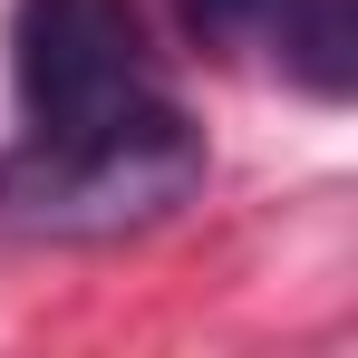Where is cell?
<instances>
[{
	"instance_id": "obj_1",
	"label": "cell",
	"mask_w": 358,
	"mask_h": 358,
	"mask_svg": "<svg viewBox=\"0 0 358 358\" xmlns=\"http://www.w3.org/2000/svg\"><path fill=\"white\" fill-rule=\"evenodd\" d=\"M213 175L203 126L165 97L155 117L97 126V136H20L0 155V233L20 242H126L184 213Z\"/></svg>"
},
{
	"instance_id": "obj_2",
	"label": "cell",
	"mask_w": 358,
	"mask_h": 358,
	"mask_svg": "<svg viewBox=\"0 0 358 358\" xmlns=\"http://www.w3.org/2000/svg\"><path fill=\"white\" fill-rule=\"evenodd\" d=\"M10 78H20V136H97V126L155 117L175 97L145 49L136 0H20Z\"/></svg>"
},
{
	"instance_id": "obj_3",
	"label": "cell",
	"mask_w": 358,
	"mask_h": 358,
	"mask_svg": "<svg viewBox=\"0 0 358 358\" xmlns=\"http://www.w3.org/2000/svg\"><path fill=\"white\" fill-rule=\"evenodd\" d=\"M262 39H271L281 78H300L310 97L339 107L358 87V0H271L262 10Z\"/></svg>"
},
{
	"instance_id": "obj_4",
	"label": "cell",
	"mask_w": 358,
	"mask_h": 358,
	"mask_svg": "<svg viewBox=\"0 0 358 358\" xmlns=\"http://www.w3.org/2000/svg\"><path fill=\"white\" fill-rule=\"evenodd\" d=\"M175 10H184V29H194L203 49H233V39L262 29V10H271V0H175Z\"/></svg>"
}]
</instances>
